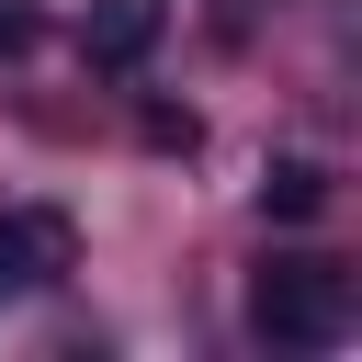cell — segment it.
<instances>
[{
    "label": "cell",
    "instance_id": "1",
    "mask_svg": "<svg viewBox=\"0 0 362 362\" xmlns=\"http://www.w3.org/2000/svg\"><path fill=\"white\" fill-rule=\"evenodd\" d=\"M249 328L272 339V351H339L351 339V272L339 260H260L249 272Z\"/></svg>",
    "mask_w": 362,
    "mask_h": 362
},
{
    "label": "cell",
    "instance_id": "2",
    "mask_svg": "<svg viewBox=\"0 0 362 362\" xmlns=\"http://www.w3.org/2000/svg\"><path fill=\"white\" fill-rule=\"evenodd\" d=\"M158 34H170V0H90L79 57H90L102 79H124V68H147V57H158Z\"/></svg>",
    "mask_w": 362,
    "mask_h": 362
},
{
    "label": "cell",
    "instance_id": "5",
    "mask_svg": "<svg viewBox=\"0 0 362 362\" xmlns=\"http://www.w3.org/2000/svg\"><path fill=\"white\" fill-rule=\"evenodd\" d=\"M34 45V0H0V57H23Z\"/></svg>",
    "mask_w": 362,
    "mask_h": 362
},
{
    "label": "cell",
    "instance_id": "4",
    "mask_svg": "<svg viewBox=\"0 0 362 362\" xmlns=\"http://www.w3.org/2000/svg\"><path fill=\"white\" fill-rule=\"evenodd\" d=\"M260 215H272V226H317V215H328V170H317V158H272V170H260Z\"/></svg>",
    "mask_w": 362,
    "mask_h": 362
},
{
    "label": "cell",
    "instance_id": "3",
    "mask_svg": "<svg viewBox=\"0 0 362 362\" xmlns=\"http://www.w3.org/2000/svg\"><path fill=\"white\" fill-rule=\"evenodd\" d=\"M68 215H45V204H23V215H0V294H45L57 272H68Z\"/></svg>",
    "mask_w": 362,
    "mask_h": 362
}]
</instances>
